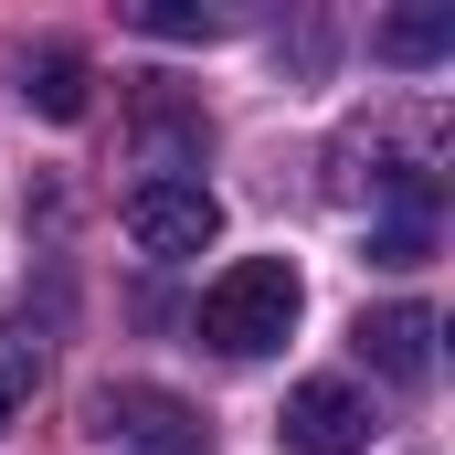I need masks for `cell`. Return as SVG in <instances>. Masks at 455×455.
Returning a JSON list of instances; mask_svg holds the SVG:
<instances>
[{
    "label": "cell",
    "instance_id": "cell-5",
    "mask_svg": "<svg viewBox=\"0 0 455 455\" xmlns=\"http://www.w3.org/2000/svg\"><path fill=\"white\" fill-rule=\"evenodd\" d=\"M349 339H360V360H371L381 381H403V392L435 381V307H371Z\"/></svg>",
    "mask_w": 455,
    "mask_h": 455
},
{
    "label": "cell",
    "instance_id": "cell-4",
    "mask_svg": "<svg viewBox=\"0 0 455 455\" xmlns=\"http://www.w3.org/2000/svg\"><path fill=\"white\" fill-rule=\"evenodd\" d=\"M275 424H286V455H360L371 445V403L349 381H297Z\"/></svg>",
    "mask_w": 455,
    "mask_h": 455
},
{
    "label": "cell",
    "instance_id": "cell-6",
    "mask_svg": "<svg viewBox=\"0 0 455 455\" xmlns=\"http://www.w3.org/2000/svg\"><path fill=\"white\" fill-rule=\"evenodd\" d=\"M21 96L53 116V127H75V116H85V64H75L64 43H43V53H21Z\"/></svg>",
    "mask_w": 455,
    "mask_h": 455
},
{
    "label": "cell",
    "instance_id": "cell-7",
    "mask_svg": "<svg viewBox=\"0 0 455 455\" xmlns=\"http://www.w3.org/2000/svg\"><path fill=\"white\" fill-rule=\"evenodd\" d=\"M445 43H455V11H445V0H435V11H392V21H381V53H392V64H435Z\"/></svg>",
    "mask_w": 455,
    "mask_h": 455
},
{
    "label": "cell",
    "instance_id": "cell-3",
    "mask_svg": "<svg viewBox=\"0 0 455 455\" xmlns=\"http://www.w3.org/2000/svg\"><path fill=\"white\" fill-rule=\"evenodd\" d=\"M212 233H223V202H212L202 180H180V170H159V180H138V191H127V243H138V254H159V265L202 254Z\"/></svg>",
    "mask_w": 455,
    "mask_h": 455
},
{
    "label": "cell",
    "instance_id": "cell-1",
    "mask_svg": "<svg viewBox=\"0 0 455 455\" xmlns=\"http://www.w3.org/2000/svg\"><path fill=\"white\" fill-rule=\"evenodd\" d=\"M297 307H307L297 265L286 254H243V265L212 275V297H202V339L223 349V360H265V349H286Z\"/></svg>",
    "mask_w": 455,
    "mask_h": 455
},
{
    "label": "cell",
    "instance_id": "cell-2",
    "mask_svg": "<svg viewBox=\"0 0 455 455\" xmlns=\"http://www.w3.org/2000/svg\"><path fill=\"white\" fill-rule=\"evenodd\" d=\"M96 435H107L116 455H212L202 413H191L180 392H159V381H107V392H96Z\"/></svg>",
    "mask_w": 455,
    "mask_h": 455
},
{
    "label": "cell",
    "instance_id": "cell-9",
    "mask_svg": "<svg viewBox=\"0 0 455 455\" xmlns=\"http://www.w3.org/2000/svg\"><path fill=\"white\" fill-rule=\"evenodd\" d=\"M32 371H43V360H32V329H21V339H0V424L21 413V392H32Z\"/></svg>",
    "mask_w": 455,
    "mask_h": 455
},
{
    "label": "cell",
    "instance_id": "cell-8",
    "mask_svg": "<svg viewBox=\"0 0 455 455\" xmlns=\"http://www.w3.org/2000/svg\"><path fill=\"white\" fill-rule=\"evenodd\" d=\"M138 32H159V43H212V32H223V11H191V0H148V11H138Z\"/></svg>",
    "mask_w": 455,
    "mask_h": 455
}]
</instances>
